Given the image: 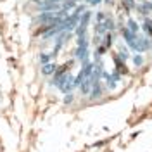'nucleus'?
Instances as JSON below:
<instances>
[{"instance_id":"1","label":"nucleus","mask_w":152,"mask_h":152,"mask_svg":"<svg viewBox=\"0 0 152 152\" xmlns=\"http://www.w3.org/2000/svg\"><path fill=\"white\" fill-rule=\"evenodd\" d=\"M54 85H56L62 94H71V92H73V88L76 86L75 76H71L69 73H66L64 76H61L59 80H56V81H54Z\"/></svg>"},{"instance_id":"2","label":"nucleus","mask_w":152,"mask_h":152,"mask_svg":"<svg viewBox=\"0 0 152 152\" xmlns=\"http://www.w3.org/2000/svg\"><path fill=\"white\" fill-rule=\"evenodd\" d=\"M80 61L86 62L88 59V42H86L85 37H78V48H76V54H75Z\"/></svg>"},{"instance_id":"3","label":"nucleus","mask_w":152,"mask_h":152,"mask_svg":"<svg viewBox=\"0 0 152 152\" xmlns=\"http://www.w3.org/2000/svg\"><path fill=\"white\" fill-rule=\"evenodd\" d=\"M114 64H116V71L119 75H128V67L124 66V61L119 56H114Z\"/></svg>"},{"instance_id":"4","label":"nucleus","mask_w":152,"mask_h":152,"mask_svg":"<svg viewBox=\"0 0 152 152\" xmlns=\"http://www.w3.org/2000/svg\"><path fill=\"white\" fill-rule=\"evenodd\" d=\"M71 64H73V61H69V62H66V64H62L61 67H57L56 73H54V81H56V80H59L61 76L66 75L67 71H69V67H71Z\"/></svg>"},{"instance_id":"5","label":"nucleus","mask_w":152,"mask_h":152,"mask_svg":"<svg viewBox=\"0 0 152 152\" xmlns=\"http://www.w3.org/2000/svg\"><path fill=\"white\" fill-rule=\"evenodd\" d=\"M56 69H57V64H56V62L43 64V66H42V75H43V76H52L54 73H56Z\"/></svg>"},{"instance_id":"6","label":"nucleus","mask_w":152,"mask_h":152,"mask_svg":"<svg viewBox=\"0 0 152 152\" xmlns=\"http://www.w3.org/2000/svg\"><path fill=\"white\" fill-rule=\"evenodd\" d=\"M102 92H104V88L100 86V83H95L94 86H92V94H90V99H99L100 95H102Z\"/></svg>"},{"instance_id":"7","label":"nucleus","mask_w":152,"mask_h":152,"mask_svg":"<svg viewBox=\"0 0 152 152\" xmlns=\"http://www.w3.org/2000/svg\"><path fill=\"white\" fill-rule=\"evenodd\" d=\"M52 59H54V54H40V62H42V64L52 62Z\"/></svg>"},{"instance_id":"8","label":"nucleus","mask_w":152,"mask_h":152,"mask_svg":"<svg viewBox=\"0 0 152 152\" xmlns=\"http://www.w3.org/2000/svg\"><path fill=\"white\" fill-rule=\"evenodd\" d=\"M143 29H145L149 35H152V21H149V19H147V21L143 23Z\"/></svg>"},{"instance_id":"9","label":"nucleus","mask_w":152,"mask_h":152,"mask_svg":"<svg viewBox=\"0 0 152 152\" xmlns=\"http://www.w3.org/2000/svg\"><path fill=\"white\" fill-rule=\"evenodd\" d=\"M128 26H130V31H133V33L138 31V26L135 24V21H128Z\"/></svg>"},{"instance_id":"10","label":"nucleus","mask_w":152,"mask_h":152,"mask_svg":"<svg viewBox=\"0 0 152 152\" xmlns=\"http://www.w3.org/2000/svg\"><path fill=\"white\" fill-rule=\"evenodd\" d=\"M75 100V95L73 94H66V99H64V104H71Z\"/></svg>"},{"instance_id":"11","label":"nucleus","mask_w":152,"mask_h":152,"mask_svg":"<svg viewBox=\"0 0 152 152\" xmlns=\"http://www.w3.org/2000/svg\"><path fill=\"white\" fill-rule=\"evenodd\" d=\"M133 62H135L137 66H140V64H142V62H143V59H142V57H140V56H135V57H133Z\"/></svg>"},{"instance_id":"12","label":"nucleus","mask_w":152,"mask_h":152,"mask_svg":"<svg viewBox=\"0 0 152 152\" xmlns=\"http://www.w3.org/2000/svg\"><path fill=\"white\" fill-rule=\"evenodd\" d=\"M100 0H86V4H90V5H97Z\"/></svg>"}]
</instances>
